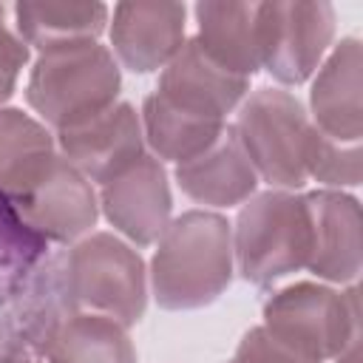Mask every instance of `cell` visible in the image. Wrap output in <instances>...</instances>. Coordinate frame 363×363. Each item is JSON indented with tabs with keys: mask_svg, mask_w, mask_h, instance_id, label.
Returning <instances> with one entry per match:
<instances>
[{
	"mask_svg": "<svg viewBox=\"0 0 363 363\" xmlns=\"http://www.w3.org/2000/svg\"><path fill=\"white\" fill-rule=\"evenodd\" d=\"M153 295L164 309L213 303L233 278L230 224L204 210H187L164 227L153 255Z\"/></svg>",
	"mask_w": 363,
	"mask_h": 363,
	"instance_id": "cell-1",
	"label": "cell"
},
{
	"mask_svg": "<svg viewBox=\"0 0 363 363\" xmlns=\"http://www.w3.org/2000/svg\"><path fill=\"white\" fill-rule=\"evenodd\" d=\"M116 94L119 68L96 40L43 51L26 88L28 105L57 130L108 111Z\"/></svg>",
	"mask_w": 363,
	"mask_h": 363,
	"instance_id": "cell-2",
	"label": "cell"
},
{
	"mask_svg": "<svg viewBox=\"0 0 363 363\" xmlns=\"http://www.w3.org/2000/svg\"><path fill=\"white\" fill-rule=\"evenodd\" d=\"M233 250L238 272L258 286L306 267L312 252L306 196L269 190L247 201L238 213Z\"/></svg>",
	"mask_w": 363,
	"mask_h": 363,
	"instance_id": "cell-3",
	"label": "cell"
},
{
	"mask_svg": "<svg viewBox=\"0 0 363 363\" xmlns=\"http://www.w3.org/2000/svg\"><path fill=\"white\" fill-rule=\"evenodd\" d=\"M252 170L269 184L301 187L306 182V145L312 125L301 102L281 88H258L233 125Z\"/></svg>",
	"mask_w": 363,
	"mask_h": 363,
	"instance_id": "cell-4",
	"label": "cell"
},
{
	"mask_svg": "<svg viewBox=\"0 0 363 363\" xmlns=\"http://www.w3.org/2000/svg\"><path fill=\"white\" fill-rule=\"evenodd\" d=\"M264 329L292 352L320 363L357 346V292H329L323 286L298 284L264 306Z\"/></svg>",
	"mask_w": 363,
	"mask_h": 363,
	"instance_id": "cell-5",
	"label": "cell"
},
{
	"mask_svg": "<svg viewBox=\"0 0 363 363\" xmlns=\"http://www.w3.org/2000/svg\"><path fill=\"white\" fill-rule=\"evenodd\" d=\"M68 289L77 309H94L125 329L145 312V267L139 252L108 233L88 235L65 252Z\"/></svg>",
	"mask_w": 363,
	"mask_h": 363,
	"instance_id": "cell-6",
	"label": "cell"
},
{
	"mask_svg": "<svg viewBox=\"0 0 363 363\" xmlns=\"http://www.w3.org/2000/svg\"><path fill=\"white\" fill-rule=\"evenodd\" d=\"M261 65L281 82H303L323 57L335 11L329 3H258Z\"/></svg>",
	"mask_w": 363,
	"mask_h": 363,
	"instance_id": "cell-7",
	"label": "cell"
},
{
	"mask_svg": "<svg viewBox=\"0 0 363 363\" xmlns=\"http://www.w3.org/2000/svg\"><path fill=\"white\" fill-rule=\"evenodd\" d=\"M247 85L250 79L224 71L201 51L196 40H190L164 65L159 77V88L153 94L176 113L201 125L221 128L224 116L247 94Z\"/></svg>",
	"mask_w": 363,
	"mask_h": 363,
	"instance_id": "cell-8",
	"label": "cell"
},
{
	"mask_svg": "<svg viewBox=\"0 0 363 363\" xmlns=\"http://www.w3.org/2000/svg\"><path fill=\"white\" fill-rule=\"evenodd\" d=\"M62 159L91 182H108L136 156H142L139 116L128 102H116L108 111L68 125L60 130Z\"/></svg>",
	"mask_w": 363,
	"mask_h": 363,
	"instance_id": "cell-9",
	"label": "cell"
},
{
	"mask_svg": "<svg viewBox=\"0 0 363 363\" xmlns=\"http://www.w3.org/2000/svg\"><path fill=\"white\" fill-rule=\"evenodd\" d=\"M108 221L136 244H153L170 218V187L164 167L153 156H136L102 184Z\"/></svg>",
	"mask_w": 363,
	"mask_h": 363,
	"instance_id": "cell-10",
	"label": "cell"
},
{
	"mask_svg": "<svg viewBox=\"0 0 363 363\" xmlns=\"http://www.w3.org/2000/svg\"><path fill=\"white\" fill-rule=\"evenodd\" d=\"M11 207L37 235L60 244L85 235L96 221V199L88 179L62 156L51 173Z\"/></svg>",
	"mask_w": 363,
	"mask_h": 363,
	"instance_id": "cell-11",
	"label": "cell"
},
{
	"mask_svg": "<svg viewBox=\"0 0 363 363\" xmlns=\"http://www.w3.org/2000/svg\"><path fill=\"white\" fill-rule=\"evenodd\" d=\"M111 43L122 65L136 74L164 68L184 45V6L179 3H119L113 6Z\"/></svg>",
	"mask_w": 363,
	"mask_h": 363,
	"instance_id": "cell-12",
	"label": "cell"
},
{
	"mask_svg": "<svg viewBox=\"0 0 363 363\" xmlns=\"http://www.w3.org/2000/svg\"><path fill=\"white\" fill-rule=\"evenodd\" d=\"M176 179L190 199L213 207L238 204L255 190V170L233 125H227L201 153L182 162L176 167Z\"/></svg>",
	"mask_w": 363,
	"mask_h": 363,
	"instance_id": "cell-13",
	"label": "cell"
},
{
	"mask_svg": "<svg viewBox=\"0 0 363 363\" xmlns=\"http://www.w3.org/2000/svg\"><path fill=\"white\" fill-rule=\"evenodd\" d=\"M312 252L309 269L332 281H349L360 269V210L340 193H309Z\"/></svg>",
	"mask_w": 363,
	"mask_h": 363,
	"instance_id": "cell-14",
	"label": "cell"
},
{
	"mask_svg": "<svg viewBox=\"0 0 363 363\" xmlns=\"http://www.w3.org/2000/svg\"><path fill=\"white\" fill-rule=\"evenodd\" d=\"M196 20V43L224 71L250 79L261 68L258 3H199Z\"/></svg>",
	"mask_w": 363,
	"mask_h": 363,
	"instance_id": "cell-15",
	"label": "cell"
},
{
	"mask_svg": "<svg viewBox=\"0 0 363 363\" xmlns=\"http://www.w3.org/2000/svg\"><path fill=\"white\" fill-rule=\"evenodd\" d=\"M315 128L337 142H360V43L343 40L312 85Z\"/></svg>",
	"mask_w": 363,
	"mask_h": 363,
	"instance_id": "cell-16",
	"label": "cell"
},
{
	"mask_svg": "<svg viewBox=\"0 0 363 363\" xmlns=\"http://www.w3.org/2000/svg\"><path fill=\"white\" fill-rule=\"evenodd\" d=\"M48 130L17 108L0 111V196L11 204L28 196L57 164Z\"/></svg>",
	"mask_w": 363,
	"mask_h": 363,
	"instance_id": "cell-17",
	"label": "cell"
},
{
	"mask_svg": "<svg viewBox=\"0 0 363 363\" xmlns=\"http://www.w3.org/2000/svg\"><path fill=\"white\" fill-rule=\"evenodd\" d=\"M45 357L48 363H136L125 326L94 312L65 318L51 335Z\"/></svg>",
	"mask_w": 363,
	"mask_h": 363,
	"instance_id": "cell-18",
	"label": "cell"
},
{
	"mask_svg": "<svg viewBox=\"0 0 363 363\" xmlns=\"http://www.w3.org/2000/svg\"><path fill=\"white\" fill-rule=\"evenodd\" d=\"M17 31L28 45L43 51L71 43L96 40L108 20L102 3H20L14 9Z\"/></svg>",
	"mask_w": 363,
	"mask_h": 363,
	"instance_id": "cell-19",
	"label": "cell"
},
{
	"mask_svg": "<svg viewBox=\"0 0 363 363\" xmlns=\"http://www.w3.org/2000/svg\"><path fill=\"white\" fill-rule=\"evenodd\" d=\"M306 173L326 184L360 182V142H337L323 136L315 125L306 145Z\"/></svg>",
	"mask_w": 363,
	"mask_h": 363,
	"instance_id": "cell-20",
	"label": "cell"
},
{
	"mask_svg": "<svg viewBox=\"0 0 363 363\" xmlns=\"http://www.w3.org/2000/svg\"><path fill=\"white\" fill-rule=\"evenodd\" d=\"M230 363H315V360L292 352L286 343L275 340L264 326H258L244 335Z\"/></svg>",
	"mask_w": 363,
	"mask_h": 363,
	"instance_id": "cell-21",
	"label": "cell"
},
{
	"mask_svg": "<svg viewBox=\"0 0 363 363\" xmlns=\"http://www.w3.org/2000/svg\"><path fill=\"white\" fill-rule=\"evenodd\" d=\"M26 57H28L26 43L17 40L6 28V23H3V6H0V102L11 96L14 82H17V74L26 65Z\"/></svg>",
	"mask_w": 363,
	"mask_h": 363,
	"instance_id": "cell-22",
	"label": "cell"
},
{
	"mask_svg": "<svg viewBox=\"0 0 363 363\" xmlns=\"http://www.w3.org/2000/svg\"><path fill=\"white\" fill-rule=\"evenodd\" d=\"M0 363H34V360H28V357H9V360H0Z\"/></svg>",
	"mask_w": 363,
	"mask_h": 363,
	"instance_id": "cell-23",
	"label": "cell"
}]
</instances>
